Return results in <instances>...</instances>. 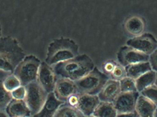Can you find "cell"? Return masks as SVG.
Here are the masks:
<instances>
[{
  "mask_svg": "<svg viewBox=\"0 0 157 117\" xmlns=\"http://www.w3.org/2000/svg\"><path fill=\"white\" fill-rule=\"evenodd\" d=\"M149 62L152 70L157 72V49L149 55Z\"/></svg>",
  "mask_w": 157,
  "mask_h": 117,
  "instance_id": "obj_29",
  "label": "cell"
},
{
  "mask_svg": "<svg viewBox=\"0 0 157 117\" xmlns=\"http://www.w3.org/2000/svg\"><path fill=\"white\" fill-rule=\"evenodd\" d=\"M2 26H1V24H0V38L1 37V36H2Z\"/></svg>",
  "mask_w": 157,
  "mask_h": 117,
  "instance_id": "obj_33",
  "label": "cell"
},
{
  "mask_svg": "<svg viewBox=\"0 0 157 117\" xmlns=\"http://www.w3.org/2000/svg\"><path fill=\"white\" fill-rule=\"evenodd\" d=\"M13 99L11 92L4 88L2 81H0V111H5Z\"/></svg>",
  "mask_w": 157,
  "mask_h": 117,
  "instance_id": "obj_22",
  "label": "cell"
},
{
  "mask_svg": "<svg viewBox=\"0 0 157 117\" xmlns=\"http://www.w3.org/2000/svg\"><path fill=\"white\" fill-rule=\"evenodd\" d=\"M2 83L4 88L10 92L21 85L20 81L13 74H8L4 78Z\"/></svg>",
  "mask_w": 157,
  "mask_h": 117,
  "instance_id": "obj_23",
  "label": "cell"
},
{
  "mask_svg": "<svg viewBox=\"0 0 157 117\" xmlns=\"http://www.w3.org/2000/svg\"><path fill=\"white\" fill-rule=\"evenodd\" d=\"M121 92L120 81L109 79L98 94V96L101 102L113 103Z\"/></svg>",
  "mask_w": 157,
  "mask_h": 117,
  "instance_id": "obj_13",
  "label": "cell"
},
{
  "mask_svg": "<svg viewBox=\"0 0 157 117\" xmlns=\"http://www.w3.org/2000/svg\"><path fill=\"white\" fill-rule=\"evenodd\" d=\"M53 92L57 99L66 103L69 97L78 93V91L74 81L58 77Z\"/></svg>",
  "mask_w": 157,
  "mask_h": 117,
  "instance_id": "obj_11",
  "label": "cell"
},
{
  "mask_svg": "<svg viewBox=\"0 0 157 117\" xmlns=\"http://www.w3.org/2000/svg\"><path fill=\"white\" fill-rule=\"evenodd\" d=\"M127 46L138 51L150 55L157 49V40L154 36L149 33H143L134 37L126 42Z\"/></svg>",
  "mask_w": 157,
  "mask_h": 117,
  "instance_id": "obj_8",
  "label": "cell"
},
{
  "mask_svg": "<svg viewBox=\"0 0 157 117\" xmlns=\"http://www.w3.org/2000/svg\"><path fill=\"white\" fill-rule=\"evenodd\" d=\"M100 102L98 95L79 93L76 108L85 116H89L93 115Z\"/></svg>",
  "mask_w": 157,
  "mask_h": 117,
  "instance_id": "obj_12",
  "label": "cell"
},
{
  "mask_svg": "<svg viewBox=\"0 0 157 117\" xmlns=\"http://www.w3.org/2000/svg\"><path fill=\"white\" fill-rule=\"evenodd\" d=\"M5 111L9 117H32L31 112L24 100L13 99Z\"/></svg>",
  "mask_w": 157,
  "mask_h": 117,
  "instance_id": "obj_14",
  "label": "cell"
},
{
  "mask_svg": "<svg viewBox=\"0 0 157 117\" xmlns=\"http://www.w3.org/2000/svg\"><path fill=\"white\" fill-rule=\"evenodd\" d=\"M78 55V47L73 40L58 39L49 45L45 62L52 66L57 63L73 58Z\"/></svg>",
  "mask_w": 157,
  "mask_h": 117,
  "instance_id": "obj_3",
  "label": "cell"
},
{
  "mask_svg": "<svg viewBox=\"0 0 157 117\" xmlns=\"http://www.w3.org/2000/svg\"><path fill=\"white\" fill-rule=\"evenodd\" d=\"M53 117H86L77 108L71 106L66 103L59 108Z\"/></svg>",
  "mask_w": 157,
  "mask_h": 117,
  "instance_id": "obj_21",
  "label": "cell"
},
{
  "mask_svg": "<svg viewBox=\"0 0 157 117\" xmlns=\"http://www.w3.org/2000/svg\"><path fill=\"white\" fill-rule=\"evenodd\" d=\"M78 97H79L78 93L74 94L69 97L65 103L73 107L76 108V106H77L78 103Z\"/></svg>",
  "mask_w": 157,
  "mask_h": 117,
  "instance_id": "obj_30",
  "label": "cell"
},
{
  "mask_svg": "<svg viewBox=\"0 0 157 117\" xmlns=\"http://www.w3.org/2000/svg\"><path fill=\"white\" fill-rule=\"evenodd\" d=\"M0 117H9L5 111H0Z\"/></svg>",
  "mask_w": 157,
  "mask_h": 117,
  "instance_id": "obj_32",
  "label": "cell"
},
{
  "mask_svg": "<svg viewBox=\"0 0 157 117\" xmlns=\"http://www.w3.org/2000/svg\"><path fill=\"white\" fill-rule=\"evenodd\" d=\"M26 95L25 101L31 113L32 117L39 113L46 103L48 93L37 81L25 86Z\"/></svg>",
  "mask_w": 157,
  "mask_h": 117,
  "instance_id": "obj_6",
  "label": "cell"
},
{
  "mask_svg": "<svg viewBox=\"0 0 157 117\" xmlns=\"http://www.w3.org/2000/svg\"><path fill=\"white\" fill-rule=\"evenodd\" d=\"M155 85L157 86V72L156 73V78L155 82Z\"/></svg>",
  "mask_w": 157,
  "mask_h": 117,
  "instance_id": "obj_34",
  "label": "cell"
},
{
  "mask_svg": "<svg viewBox=\"0 0 157 117\" xmlns=\"http://www.w3.org/2000/svg\"><path fill=\"white\" fill-rule=\"evenodd\" d=\"M57 79L52 66L45 61L41 62L37 81L48 93L53 92Z\"/></svg>",
  "mask_w": 157,
  "mask_h": 117,
  "instance_id": "obj_10",
  "label": "cell"
},
{
  "mask_svg": "<svg viewBox=\"0 0 157 117\" xmlns=\"http://www.w3.org/2000/svg\"><path fill=\"white\" fill-rule=\"evenodd\" d=\"M156 72L153 70L149 71L136 80L137 92L141 93L149 86L155 84Z\"/></svg>",
  "mask_w": 157,
  "mask_h": 117,
  "instance_id": "obj_19",
  "label": "cell"
},
{
  "mask_svg": "<svg viewBox=\"0 0 157 117\" xmlns=\"http://www.w3.org/2000/svg\"><path fill=\"white\" fill-rule=\"evenodd\" d=\"M117 117H140L138 113L135 111L132 113L118 114Z\"/></svg>",
  "mask_w": 157,
  "mask_h": 117,
  "instance_id": "obj_31",
  "label": "cell"
},
{
  "mask_svg": "<svg viewBox=\"0 0 157 117\" xmlns=\"http://www.w3.org/2000/svg\"><path fill=\"white\" fill-rule=\"evenodd\" d=\"M121 92H137L136 81L130 77H126L120 81Z\"/></svg>",
  "mask_w": 157,
  "mask_h": 117,
  "instance_id": "obj_24",
  "label": "cell"
},
{
  "mask_svg": "<svg viewBox=\"0 0 157 117\" xmlns=\"http://www.w3.org/2000/svg\"><path fill=\"white\" fill-rule=\"evenodd\" d=\"M92 115L96 117H117L118 113L113 103L101 102Z\"/></svg>",
  "mask_w": 157,
  "mask_h": 117,
  "instance_id": "obj_20",
  "label": "cell"
},
{
  "mask_svg": "<svg viewBox=\"0 0 157 117\" xmlns=\"http://www.w3.org/2000/svg\"><path fill=\"white\" fill-rule=\"evenodd\" d=\"M64 103L57 99L53 92L50 93L39 113L32 117H53L59 108Z\"/></svg>",
  "mask_w": 157,
  "mask_h": 117,
  "instance_id": "obj_15",
  "label": "cell"
},
{
  "mask_svg": "<svg viewBox=\"0 0 157 117\" xmlns=\"http://www.w3.org/2000/svg\"><path fill=\"white\" fill-rule=\"evenodd\" d=\"M157 107L151 101L140 94L136 106V111L140 117H155Z\"/></svg>",
  "mask_w": 157,
  "mask_h": 117,
  "instance_id": "obj_16",
  "label": "cell"
},
{
  "mask_svg": "<svg viewBox=\"0 0 157 117\" xmlns=\"http://www.w3.org/2000/svg\"><path fill=\"white\" fill-rule=\"evenodd\" d=\"M140 95L137 92L120 93L113 103L118 114L134 112Z\"/></svg>",
  "mask_w": 157,
  "mask_h": 117,
  "instance_id": "obj_9",
  "label": "cell"
},
{
  "mask_svg": "<svg viewBox=\"0 0 157 117\" xmlns=\"http://www.w3.org/2000/svg\"><path fill=\"white\" fill-rule=\"evenodd\" d=\"M52 67L57 77L75 81L90 72L95 66L92 60L88 55L83 54L57 63Z\"/></svg>",
  "mask_w": 157,
  "mask_h": 117,
  "instance_id": "obj_1",
  "label": "cell"
},
{
  "mask_svg": "<svg viewBox=\"0 0 157 117\" xmlns=\"http://www.w3.org/2000/svg\"><path fill=\"white\" fill-rule=\"evenodd\" d=\"M117 63H118L116 62L113 60H109L105 62L102 65V72L109 77Z\"/></svg>",
  "mask_w": 157,
  "mask_h": 117,
  "instance_id": "obj_28",
  "label": "cell"
},
{
  "mask_svg": "<svg viewBox=\"0 0 157 117\" xmlns=\"http://www.w3.org/2000/svg\"><path fill=\"white\" fill-rule=\"evenodd\" d=\"M40 60L33 55L26 56L18 64L13 74L20 81L21 85L25 86L37 80Z\"/></svg>",
  "mask_w": 157,
  "mask_h": 117,
  "instance_id": "obj_5",
  "label": "cell"
},
{
  "mask_svg": "<svg viewBox=\"0 0 157 117\" xmlns=\"http://www.w3.org/2000/svg\"><path fill=\"white\" fill-rule=\"evenodd\" d=\"M127 77L125 67L117 63L112 73L109 76V79L120 81L125 77Z\"/></svg>",
  "mask_w": 157,
  "mask_h": 117,
  "instance_id": "obj_26",
  "label": "cell"
},
{
  "mask_svg": "<svg viewBox=\"0 0 157 117\" xmlns=\"http://www.w3.org/2000/svg\"><path fill=\"white\" fill-rule=\"evenodd\" d=\"M109 79V76L95 67L86 75L75 82L78 93L98 95Z\"/></svg>",
  "mask_w": 157,
  "mask_h": 117,
  "instance_id": "obj_4",
  "label": "cell"
},
{
  "mask_svg": "<svg viewBox=\"0 0 157 117\" xmlns=\"http://www.w3.org/2000/svg\"><path fill=\"white\" fill-rule=\"evenodd\" d=\"M124 27L128 33L136 37L144 33L145 25L144 21L142 17L134 16L131 17L126 20Z\"/></svg>",
  "mask_w": 157,
  "mask_h": 117,
  "instance_id": "obj_17",
  "label": "cell"
},
{
  "mask_svg": "<svg viewBox=\"0 0 157 117\" xmlns=\"http://www.w3.org/2000/svg\"><path fill=\"white\" fill-rule=\"evenodd\" d=\"M13 99L15 100H25L26 95L25 87L23 85L18 87L11 92Z\"/></svg>",
  "mask_w": 157,
  "mask_h": 117,
  "instance_id": "obj_27",
  "label": "cell"
},
{
  "mask_svg": "<svg viewBox=\"0 0 157 117\" xmlns=\"http://www.w3.org/2000/svg\"><path fill=\"white\" fill-rule=\"evenodd\" d=\"M155 117H157V109L156 110L155 113Z\"/></svg>",
  "mask_w": 157,
  "mask_h": 117,
  "instance_id": "obj_35",
  "label": "cell"
},
{
  "mask_svg": "<svg viewBox=\"0 0 157 117\" xmlns=\"http://www.w3.org/2000/svg\"><path fill=\"white\" fill-rule=\"evenodd\" d=\"M127 77L136 80L144 74L152 70L149 62H139L125 67Z\"/></svg>",
  "mask_w": 157,
  "mask_h": 117,
  "instance_id": "obj_18",
  "label": "cell"
},
{
  "mask_svg": "<svg viewBox=\"0 0 157 117\" xmlns=\"http://www.w3.org/2000/svg\"><path fill=\"white\" fill-rule=\"evenodd\" d=\"M25 56L17 40L9 36L0 38V71L13 74Z\"/></svg>",
  "mask_w": 157,
  "mask_h": 117,
  "instance_id": "obj_2",
  "label": "cell"
},
{
  "mask_svg": "<svg viewBox=\"0 0 157 117\" xmlns=\"http://www.w3.org/2000/svg\"><path fill=\"white\" fill-rule=\"evenodd\" d=\"M86 117H96L94 116H93V115H92L89 116H87Z\"/></svg>",
  "mask_w": 157,
  "mask_h": 117,
  "instance_id": "obj_36",
  "label": "cell"
},
{
  "mask_svg": "<svg viewBox=\"0 0 157 117\" xmlns=\"http://www.w3.org/2000/svg\"><path fill=\"white\" fill-rule=\"evenodd\" d=\"M118 63L123 67L149 61V55L128 46L121 47L117 52Z\"/></svg>",
  "mask_w": 157,
  "mask_h": 117,
  "instance_id": "obj_7",
  "label": "cell"
},
{
  "mask_svg": "<svg viewBox=\"0 0 157 117\" xmlns=\"http://www.w3.org/2000/svg\"><path fill=\"white\" fill-rule=\"evenodd\" d=\"M140 94L149 99L157 107V86L155 85L149 86Z\"/></svg>",
  "mask_w": 157,
  "mask_h": 117,
  "instance_id": "obj_25",
  "label": "cell"
}]
</instances>
